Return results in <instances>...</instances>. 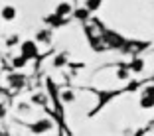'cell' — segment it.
<instances>
[{
  "label": "cell",
  "instance_id": "9",
  "mask_svg": "<svg viewBox=\"0 0 154 136\" xmlns=\"http://www.w3.org/2000/svg\"><path fill=\"white\" fill-rule=\"evenodd\" d=\"M101 6V0H87V10H97Z\"/></svg>",
  "mask_w": 154,
  "mask_h": 136
},
{
  "label": "cell",
  "instance_id": "2",
  "mask_svg": "<svg viewBox=\"0 0 154 136\" xmlns=\"http://www.w3.org/2000/svg\"><path fill=\"white\" fill-rule=\"evenodd\" d=\"M50 128H51V120L42 118V120H38V122H34L32 126H30V130H32L34 134H44V132H48Z\"/></svg>",
  "mask_w": 154,
  "mask_h": 136
},
{
  "label": "cell",
  "instance_id": "14",
  "mask_svg": "<svg viewBox=\"0 0 154 136\" xmlns=\"http://www.w3.org/2000/svg\"><path fill=\"white\" fill-rule=\"evenodd\" d=\"M117 75H119V79H128V71L127 69H119Z\"/></svg>",
  "mask_w": 154,
  "mask_h": 136
},
{
  "label": "cell",
  "instance_id": "15",
  "mask_svg": "<svg viewBox=\"0 0 154 136\" xmlns=\"http://www.w3.org/2000/svg\"><path fill=\"white\" fill-rule=\"evenodd\" d=\"M14 44H18V36H12V38H8V45H14Z\"/></svg>",
  "mask_w": 154,
  "mask_h": 136
},
{
  "label": "cell",
  "instance_id": "13",
  "mask_svg": "<svg viewBox=\"0 0 154 136\" xmlns=\"http://www.w3.org/2000/svg\"><path fill=\"white\" fill-rule=\"evenodd\" d=\"M75 16H77V18H79V20H85V18H87V10H85V8L77 10V12H75Z\"/></svg>",
  "mask_w": 154,
  "mask_h": 136
},
{
  "label": "cell",
  "instance_id": "10",
  "mask_svg": "<svg viewBox=\"0 0 154 136\" xmlns=\"http://www.w3.org/2000/svg\"><path fill=\"white\" fill-rule=\"evenodd\" d=\"M61 99H63L65 103H69V101H73V93L71 91H63V93H61Z\"/></svg>",
  "mask_w": 154,
  "mask_h": 136
},
{
  "label": "cell",
  "instance_id": "3",
  "mask_svg": "<svg viewBox=\"0 0 154 136\" xmlns=\"http://www.w3.org/2000/svg\"><path fill=\"white\" fill-rule=\"evenodd\" d=\"M16 8H14V6H4V8H2V12H0V16H2V18L6 20V22H12L14 18H16Z\"/></svg>",
  "mask_w": 154,
  "mask_h": 136
},
{
  "label": "cell",
  "instance_id": "12",
  "mask_svg": "<svg viewBox=\"0 0 154 136\" xmlns=\"http://www.w3.org/2000/svg\"><path fill=\"white\" fill-rule=\"evenodd\" d=\"M38 40H40V41H48V40H50V32H45V30L40 32V34H38Z\"/></svg>",
  "mask_w": 154,
  "mask_h": 136
},
{
  "label": "cell",
  "instance_id": "6",
  "mask_svg": "<svg viewBox=\"0 0 154 136\" xmlns=\"http://www.w3.org/2000/svg\"><path fill=\"white\" fill-rule=\"evenodd\" d=\"M69 12H71V6H69L67 2H61V4L57 6V12H55V14H57V16H61V18H63L65 14H69Z\"/></svg>",
  "mask_w": 154,
  "mask_h": 136
},
{
  "label": "cell",
  "instance_id": "4",
  "mask_svg": "<svg viewBox=\"0 0 154 136\" xmlns=\"http://www.w3.org/2000/svg\"><path fill=\"white\" fill-rule=\"evenodd\" d=\"M8 83H10V87H14V89H20V87H24V77L22 75H10Z\"/></svg>",
  "mask_w": 154,
  "mask_h": 136
},
{
  "label": "cell",
  "instance_id": "1",
  "mask_svg": "<svg viewBox=\"0 0 154 136\" xmlns=\"http://www.w3.org/2000/svg\"><path fill=\"white\" fill-rule=\"evenodd\" d=\"M22 55L26 59H34L38 55V45L36 41H24L22 44Z\"/></svg>",
  "mask_w": 154,
  "mask_h": 136
},
{
  "label": "cell",
  "instance_id": "5",
  "mask_svg": "<svg viewBox=\"0 0 154 136\" xmlns=\"http://www.w3.org/2000/svg\"><path fill=\"white\" fill-rule=\"evenodd\" d=\"M140 107H142V109H152V107H154V99L144 93V97L140 99Z\"/></svg>",
  "mask_w": 154,
  "mask_h": 136
},
{
  "label": "cell",
  "instance_id": "8",
  "mask_svg": "<svg viewBox=\"0 0 154 136\" xmlns=\"http://www.w3.org/2000/svg\"><path fill=\"white\" fill-rule=\"evenodd\" d=\"M131 69L132 71H142V69H144V61H142V59H134L132 65H131Z\"/></svg>",
  "mask_w": 154,
  "mask_h": 136
},
{
  "label": "cell",
  "instance_id": "17",
  "mask_svg": "<svg viewBox=\"0 0 154 136\" xmlns=\"http://www.w3.org/2000/svg\"><path fill=\"white\" fill-rule=\"evenodd\" d=\"M4 113H6V110H4V104H0V116H4Z\"/></svg>",
  "mask_w": 154,
  "mask_h": 136
},
{
  "label": "cell",
  "instance_id": "11",
  "mask_svg": "<svg viewBox=\"0 0 154 136\" xmlns=\"http://www.w3.org/2000/svg\"><path fill=\"white\" fill-rule=\"evenodd\" d=\"M54 65H55V67H61V65H65V55H57Z\"/></svg>",
  "mask_w": 154,
  "mask_h": 136
},
{
  "label": "cell",
  "instance_id": "16",
  "mask_svg": "<svg viewBox=\"0 0 154 136\" xmlns=\"http://www.w3.org/2000/svg\"><path fill=\"white\" fill-rule=\"evenodd\" d=\"M146 95H150L154 99V87H148V89H146Z\"/></svg>",
  "mask_w": 154,
  "mask_h": 136
},
{
  "label": "cell",
  "instance_id": "7",
  "mask_svg": "<svg viewBox=\"0 0 154 136\" xmlns=\"http://www.w3.org/2000/svg\"><path fill=\"white\" fill-rule=\"evenodd\" d=\"M12 65H14L16 69L24 67V65H26V57H24V55H20V57H14V59H12Z\"/></svg>",
  "mask_w": 154,
  "mask_h": 136
}]
</instances>
